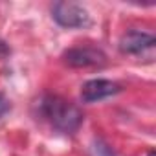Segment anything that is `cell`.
Returning a JSON list of instances; mask_svg holds the SVG:
<instances>
[{"label": "cell", "mask_w": 156, "mask_h": 156, "mask_svg": "<svg viewBox=\"0 0 156 156\" xmlns=\"http://www.w3.org/2000/svg\"><path fill=\"white\" fill-rule=\"evenodd\" d=\"M53 20L62 28H81L88 24V13L75 2H55L51 6Z\"/></svg>", "instance_id": "2"}, {"label": "cell", "mask_w": 156, "mask_h": 156, "mask_svg": "<svg viewBox=\"0 0 156 156\" xmlns=\"http://www.w3.org/2000/svg\"><path fill=\"white\" fill-rule=\"evenodd\" d=\"M88 151H90V156H118L101 138H94Z\"/></svg>", "instance_id": "6"}, {"label": "cell", "mask_w": 156, "mask_h": 156, "mask_svg": "<svg viewBox=\"0 0 156 156\" xmlns=\"http://www.w3.org/2000/svg\"><path fill=\"white\" fill-rule=\"evenodd\" d=\"M9 108H11V105H9V101H8V98L0 92V118H4V116L9 112Z\"/></svg>", "instance_id": "7"}, {"label": "cell", "mask_w": 156, "mask_h": 156, "mask_svg": "<svg viewBox=\"0 0 156 156\" xmlns=\"http://www.w3.org/2000/svg\"><path fill=\"white\" fill-rule=\"evenodd\" d=\"M154 44V35L141 31V30H132L127 31L119 39V50L123 53H140Z\"/></svg>", "instance_id": "5"}, {"label": "cell", "mask_w": 156, "mask_h": 156, "mask_svg": "<svg viewBox=\"0 0 156 156\" xmlns=\"http://www.w3.org/2000/svg\"><path fill=\"white\" fill-rule=\"evenodd\" d=\"M41 112L44 118L51 121V125L61 132H75L83 123V114L75 105L57 98V96H46L41 101Z\"/></svg>", "instance_id": "1"}, {"label": "cell", "mask_w": 156, "mask_h": 156, "mask_svg": "<svg viewBox=\"0 0 156 156\" xmlns=\"http://www.w3.org/2000/svg\"><path fill=\"white\" fill-rule=\"evenodd\" d=\"M64 62L73 68H87V66H99L107 61L105 53L98 48L81 46V48H70L64 51Z\"/></svg>", "instance_id": "3"}, {"label": "cell", "mask_w": 156, "mask_h": 156, "mask_svg": "<svg viewBox=\"0 0 156 156\" xmlns=\"http://www.w3.org/2000/svg\"><path fill=\"white\" fill-rule=\"evenodd\" d=\"M147 156H156V152H154V151H149V152H147Z\"/></svg>", "instance_id": "8"}, {"label": "cell", "mask_w": 156, "mask_h": 156, "mask_svg": "<svg viewBox=\"0 0 156 156\" xmlns=\"http://www.w3.org/2000/svg\"><path fill=\"white\" fill-rule=\"evenodd\" d=\"M121 90V87L114 81L108 79H92L87 81L81 88V98L85 103H94V101H101L107 99L110 96H116Z\"/></svg>", "instance_id": "4"}]
</instances>
